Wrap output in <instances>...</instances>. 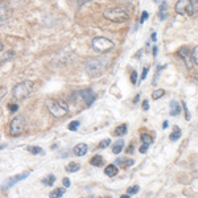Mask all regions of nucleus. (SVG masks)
<instances>
[{"mask_svg": "<svg viewBox=\"0 0 198 198\" xmlns=\"http://www.w3.org/2000/svg\"><path fill=\"white\" fill-rule=\"evenodd\" d=\"M131 82L134 85L137 82V71L136 70H132V73H131Z\"/></svg>", "mask_w": 198, "mask_h": 198, "instance_id": "cd10ccee", "label": "nucleus"}, {"mask_svg": "<svg viewBox=\"0 0 198 198\" xmlns=\"http://www.w3.org/2000/svg\"><path fill=\"white\" fill-rule=\"evenodd\" d=\"M148 147H149L148 144H144V143H143V145L140 147V152H141V153H145V152H147V149H148Z\"/></svg>", "mask_w": 198, "mask_h": 198, "instance_id": "473e14b6", "label": "nucleus"}, {"mask_svg": "<svg viewBox=\"0 0 198 198\" xmlns=\"http://www.w3.org/2000/svg\"><path fill=\"white\" fill-rule=\"evenodd\" d=\"M45 106L54 118H64L68 114V106L59 100H56V99H46Z\"/></svg>", "mask_w": 198, "mask_h": 198, "instance_id": "7ed1b4c3", "label": "nucleus"}, {"mask_svg": "<svg viewBox=\"0 0 198 198\" xmlns=\"http://www.w3.org/2000/svg\"><path fill=\"white\" fill-rule=\"evenodd\" d=\"M116 161V165H119V166H124V168H128V166H132V165L135 164L134 160H128V158H118Z\"/></svg>", "mask_w": 198, "mask_h": 198, "instance_id": "4468645a", "label": "nucleus"}, {"mask_svg": "<svg viewBox=\"0 0 198 198\" xmlns=\"http://www.w3.org/2000/svg\"><path fill=\"white\" fill-rule=\"evenodd\" d=\"M166 7H168V4H166V3H165V2H163V4L160 5V12H165Z\"/></svg>", "mask_w": 198, "mask_h": 198, "instance_id": "c9c22d12", "label": "nucleus"}, {"mask_svg": "<svg viewBox=\"0 0 198 198\" xmlns=\"http://www.w3.org/2000/svg\"><path fill=\"white\" fill-rule=\"evenodd\" d=\"M148 108H149V106H148V100L145 99V100L143 102V110H144V111H147Z\"/></svg>", "mask_w": 198, "mask_h": 198, "instance_id": "e433bc0d", "label": "nucleus"}, {"mask_svg": "<svg viewBox=\"0 0 198 198\" xmlns=\"http://www.w3.org/2000/svg\"><path fill=\"white\" fill-rule=\"evenodd\" d=\"M139 98H140V94H137L136 97H135V99H134V102H135V103H137V102H139Z\"/></svg>", "mask_w": 198, "mask_h": 198, "instance_id": "79ce46f5", "label": "nucleus"}, {"mask_svg": "<svg viewBox=\"0 0 198 198\" xmlns=\"http://www.w3.org/2000/svg\"><path fill=\"white\" fill-rule=\"evenodd\" d=\"M88 2H91V0H79L78 4H79V5H83L85 3H88Z\"/></svg>", "mask_w": 198, "mask_h": 198, "instance_id": "58836bf2", "label": "nucleus"}, {"mask_svg": "<svg viewBox=\"0 0 198 198\" xmlns=\"http://www.w3.org/2000/svg\"><path fill=\"white\" fill-rule=\"evenodd\" d=\"M66 172H69V173H75V172H78L81 169V165L78 163H74V161H70L68 165H66Z\"/></svg>", "mask_w": 198, "mask_h": 198, "instance_id": "ddd939ff", "label": "nucleus"}, {"mask_svg": "<svg viewBox=\"0 0 198 198\" xmlns=\"http://www.w3.org/2000/svg\"><path fill=\"white\" fill-rule=\"evenodd\" d=\"M111 144V140L110 139H106V140H102L100 143H99V145H98V148H100V149H103V148H107L108 145Z\"/></svg>", "mask_w": 198, "mask_h": 198, "instance_id": "393cba45", "label": "nucleus"}, {"mask_svg": "<svg viewBox=\"0 0 198 198\" xmlns=\"http://www.w3.org/2000/svg\"><path fill=\"white\" fill-rule=\"evenodd\" d=\"M178 15H189L193 16L197 12V0H178L174 7Z\"/></svg>", "mask_w": 198, "mask_h": 198, "instance_id": "39448f33", "label": "nucleus"}, {"mask_svg": "<svg viewBox=\"0 0 198 198\" xmlns=\"http://www.w3.org/2000/svg\"><path fill=\"white\" fill-rule=\"evenodd\" d=\"M164 94H165V91L163 90V88H158V90H154L153 92H152V98H153L154 100H157V99H160Z\"/></svg>", "mask_w": 198, "mask_h": 198, "instance_id": "4be33fe9", "label": "nucleus"}, {"mask_svg": "<svg viewBox=\"0 0 198 198\" xmlns=\"http://www.w3.org/2000/svg\"><path fill=\"white\" fill-rule=\"evenodd\" d=\"M42 182H44V185H46V186H52V185L56 182V176L54 174H48V176L42 180Z\"/></svg>", "mask_w": 198, "mask_h": 198, "instance_id": "6ab92c4d", "label": "nucleus"}, {"mask_svg": "<svg viewBox=\"0 0 198 198\" xmlns=\"http://www.w3.org/2000/svg\"><path fill=\"white\" fill-rule=\"evenodd\" d=\"M31 174V172H24V173H20V174H16V176H13L11 178H8V180L5 181V185L4 186L5 188H11L12 185H15L16 182H19V181H21V180H25L26 177Z\"/></svg>", "mask_w": 198, "mask_h": 198, "instance_id": "1a4fd4ad", "label": "nucleus"}, {"mask_svg": "<svg viewBox=\"0 0 198 198\" xmlns=\"http://www.w3.org/2000/svg\"><path fill=\"white\" fill-rule=\"evenodd\" d=\"M91 46L92 49H94L95 52L98 53H106L108 50H111L112 48H114V42L111 41V40L106 38V37H94L91 41Z\"/></svg>", "mask_w": 198, "mask_h": 198, "instance_id": "423d86ee", "label": "nucleus"}, {"mask_svg": "<svg viewBox=\"0 0 198 198\" xmlns=\"http://www.w3.org/2000/svg\"><path fill=\"white\" fill-rule=\"evenodd\" d=\"M2 50H3V42L0 41V52H2Z\"/></svg>", "mask_w": 198, "mask_h": 198, "instance_id": "c03bdc74", "label": "nucleus"}, {"mask_svg": "<svg viewBox=\"0 0 198 198\" xmlns=\"http://www.w3.org/2000/svg\"><path fill=\"white\" fill-rule=\"evenodd\" d=\"M158 17H160L161 20H165L166 19V15H165V12H160L158 13Z\"/></svg>", "mask_w": 198, "mask_h": 198, "instance_id": "4c0bfd02", "label": "nucleus"}, {"mask_svg": "<svg viewBox=\"0 0 198 198\" xmlns=\"http://www.w3.org/2000/svg\"><path fill=\"white\" fill-rule=\"evenodd\" d=\"M24 128H25V119L21 115H17L9 123V135L13 137H17L24 132Z\"/></svg>", "mask_w": 198, "mask_h": 198, "instance_id": "6e6552de", "label": "nucleus"}, {"mask_svg": "<svg viewBox=\"0 0 198 198\" xmlns=\"http://www.w3.org/2000/svg\"><path fill=\"white\" fill-rule=\"evenodd\" d=\"M8 107H9V111H11V112H15V111H17L19 106L17 104H9Z\"/></svg>", "mask_w": 198, "mask_h": 198, "instance_id": "2f4dec72", "label": "nucleus"}, {"mask_svg": "<svg viewBox=\"0 0 198 198\" xmlns=\"http://www.w3.org/2000/svg\"><path fill=\"white\" fill-rule=\"evenodd\" d=\"M154 2H157V0H154Z\"/></svg>", "mask_w": 198, "mask_h": 198, "instance_id": "49530a36", "label": "nucleus"}, {"mask_svg": "<svg viewBox=\"0 0 198 198\" xmlns=\"http://www.w3.org/2000/svg\"><path fill=\"white\" fill-rule=\"evenodd\" d=\"M104 68L106 65L100 58H92L90 61H87V64H86V71L91 77H97V75L102 74L104 71Z\"/></svg>", "mask_w": 198, "mask_h": 198, "instance_id": "0eeeda50", "label": "nucleus"}, {"mask_svg": "<svg viewBox=\"0 0 198 198\" xmlns=\"http://www.w3.org/2000/svg\"><path fill=\"white\" fill-rule=\"evenodd\" d=\"M78 127H79V122L78 120H73V122H70V124H69V130H70V131H77Z\"/></svg>", "mask_w": 198, "mask_h": 198, "instance_id": "a878e982", "label": "nucleus"}, {"mask_svg": "<svg viewBox=\"0 0 198 198\" xmlns=\"http://www.w3.org/2000/svg\"><path fill=\"white\" fill-rule=\"evenodd\" d=\"M163 127H164V128H166V127H168V122H164V124H163Z\"/></svg>", "mask_w": 198, "mask_h": 198, "instance_id": "37998d69", "label": "nucleus"}, {"mask_svg": "<svg viewBox=\"0 0 198 198\" xmlns=\"http://www.w3.org/2000/svg\"><path fill=\"white\" fill-rule=\"evenodd\" d=\"M169 137H170L172 141H176V140H178V139L181 137V130H180L178 125H174V127H173V130H172V134H170Z\"/></svg>", "mask_w": 198, "mask_h": 198, "instance_id": "dca6fc26", "label": "nucleus"}, {"mask_svg": "<svg viewBox=\"0 0 198 198\" xmlns=\"http://www.w3.org/2000/svg\"><path fill=\"white\" fill-rule=\"evenodd\" d=\"M103 157L100 156V154H95L94 157L91 158L90 160V164L92 165V166H102V165H103Z\"/></svg>", "mask_w": 198, "mask_h": 198, "instance_id": "f3484780", "label": "nucleus"}, {"mask_svg": "<svg viewBox=\"0 0 198 198\" xmlns=\"http://www.w3.org/2000/svg\"><path fill=\"white\" fill-rule=\"evenodd\" d=\"M26 149L31 152L32 154H42L44 153V152H42V148H40V147H28Z\"/></svg>", "mask_w": 198, "mask_h": 198, "instance_id": "5701e85b", "label": "nucleus"}, {"mask_svg": "<svg viewBox=\"0 0 198 198\" xmlns=\"http://www.w3.org/2000/svg\"><path fill=\"white\" fill-rule=\"evenodd\" d=\"M157 46H153V56H157Z\"/></svg>", "mask_w": 198, "mask_h": 198, "instance_id": "a19ab883", "label": "nucleus"}, {"mask_svg": "<svg viewBox=\"0 0 198 198\" xmlns=\"http://www.w3.org/2000/svg\"><path fill=\"white\" fill-rule=\"evenodd\" d=\"M190 57L193 59V64L197 65L198 64V46H194L193 48V52L190 53Z\"/></svg>", "mask_w": 198, "mask_h": 198, "instance_id": "412c9836", "label": "nucleus"}, {"mask_svg": "<svg viewBox=\"0 0 198 198\" xmlns=\"http://www.w3.org/2000/svg\"><path fill=\"white\" fill-rule=\"evenodd\" d=\"M123 147H124V140H122V139H119V140L112 145V152H114L115 154H119L122 151H123Z\"/></svg>", "mask_w": 198, "mask_h": 198, "instance_id": "2eb2a0df", "label": "nucleus"}, {"mask_svg": "<svg viewBox=\"0 0 198 198\" xmlns=\"http://www.w3.org/2000/svg\"><path fill=\"white\" fill-rule=\"evenodd\" d=\"M62 184H64V186L69 188L70 186V180H69V178H64V180H62Z\"/></svg>", "mask_w": 198, "mask_h": 198, "instance_id": "f704fd0d", "label": "nucleus"}, {"mask_svg": "<svg viewBox=\"0 0 198 198\" xmlns=\"http://www.w3.org/2000/svg\"><path fill=\"white\" fill-rule=\"evenodd\" d=\"M5 92H7V88L5 87H0V100H2V98L5 95Z\"/></svg>", "mask_w": 198, "mask_h": 198, "instance_id": "72a5a7b5", "label": "nucleus"}, {"mask_svg": "<svg viewBox=\"0 0 198 198\" xmlns=\"http://www.w3.org/2000/svg\"><path fill=\"white\" fill-rule=\"evenodd\" d=\"M3 148H5V144H3V145H0V149H3Z\"/></svg>", "mask_w": 198, "mask_h": 198, "instance_id": "a18cd8bd", "label": "nucleus"}, {"mask_svg": "<svg viewBox=\"0 0 198 198\" xmlns=\"http://www.w3.org/2000/svg\"><path fill=\"white\" fill-rule=\"evenodd\" d=\"M33 90H34V83L32 81H22L13 87L12 95L16 100H24L32 94Z\"/></svg>", "mask_w": 198, "mask_h": 198, "instance_id": "f03ea898", "label": "nucleus"}, {"mask_svg": "<svg viewBox=\"0 0 198 198\" xmlns=\"http://www.w3.org/2000/svg\"><path fill=\"white\" fill-rule=\"evenodd\" d=\"M139 185H135V186H131V188H128V196H134V194H136L137 191H139Z\"/></svg>", "mask_w": 198, "mask_h": 198, "instance_id": "bb28decb", "label": "nucleus"}, {"mask_svg": "<svg viewBox=\"0 0 198 198\" xmlns=\"http://www.w3.org/2000/svg\"><path fill=\"white\" fill-rule=\"evenodd\" d=\"M148 19V12L147 11H144L143 13H141V19H140V24H143V22L145 21V20Z\"/></svg>", "mask_w": 198, "mask_h": 198, "instance_id": "c756f323", "label": "nucleus"}, {"mask_svg": "<svg viewBox=\"0 0 198 198\" xmlns=\"http://www.w3.org/2000/svg\"><path fill=\"white\" fill-rule=\"evenodd\" d=\"M118 166L116 165H114V164H110V165H107L106 166V169H104V173L107 174L108 177H114V176H116L118 174Z\"/></svg>", "mask_w": 198, "mask_h": 198, "instance_id": "f8f14e48", "label": "nucleus"}, {"mask_svg": "<svg viewBox=\"0 0 198 198\" xmlns=\"http://www.w3.org/2000/svg\"><path fill=\"white\" fill-rule=\"evenodd\" d=\"M148 71H149V68H144V69H143V73H141L140 81H144V79L147 78V74H148Z\"/></svg>", "mask_w": 198, "mask_h": 198, "instance_id": "c85d7f7f", "label": "nucleus"}, {"mask_svg": "<svg viewBox=\"0 0 198 198\" xmlns=\"http://www.w3.org/2000/svg\"><path fill=\"white\" fill-rule=\"evenodd\" d=\"M125 134H127V124H122L115 128V135L116 136H123Z\"/></svg>", "mask_w": 198, "mask_h": 198, "instance_id": "a211bd4d", "label": "nucleus"}, {"mask_svg": "<svg viewBox=\"0 0 198 198\" xmlns=\"http://www.w3.org/2000/svg\"><path fill=\"white\" fill-rule=\"evenodd\" d=\"M64 194H65V189H62V188H58V189H56V190H53L50 194H49V197L50 198H59V197H64Z\"/></svg>", "mask_w": 198, "mask_h": 198, "instance_id": "aec40b11", "label": "nucleus"}, {"mask_svg": "<svg viewBox=\"0 0 198 198\" xmlns=\"http://www.w3.org/2000/svg\"><path fill=\"white\" fill-rule=\"evenodd\" d=\"M140 139H141V141H143L144 144L151 145V143H152V137H151V135H148V134H141Z\"/></svg>", "mask_w": 198, "mask_h": 198, "instance_id": "b1692460", "label": "nucleus"}, {"mask_svg": "<svg viewBox=\"0 0 198 198\" xmlns=\"http://www.w3.org/2000/svg\"><path fill=\"white\" fill-rule=\"evenodd\" d=\"M74 154L75 156H78V157H82V156H85L86 153H87V151H88V148H87V144H85V143H79L77 144L74 147Z\"/></svg>", "mask_w": 198, "mask_h": 198, "instance_id": "9d476101", "label": "nucleus"}, {"mask_svg": "<svg viewBox=\"0 0 198 198\" xmlns=\"http://www.w3.org/2000/svg\"><path fill=\"white\" fill-rule=\"evenodd\" d=\"M182 107H184V110H185V114H186V120H190V114H189V110L186 108V104L182 103Z\"/></svg>", "mask_w": 198, "mask_h": 198, "instance_id": "7c9ffc66", "label": "nucleus"}, {"mask_svg": "<svg viewBox=\"0 0 198 198\" xmlns=\"http://www.w3.org/2000/svg\"><path fill=\"white\" fill-rule=\"evenodd\" d=\"M95 99H97V94L91 88H85V90H78L73 92L70 98H69V103L74 104L75 107L85 108V107H90L94 103Z\"/></svg>", "mask_w": 198, "mask_h": 198, "instance_id": "f257e3e1", "label": "nucleus"}, {"mask_svg": "<svg viewBox=\"0 0 198 198\" xmlns=\"http://www.w3.org/2000/svg\"><path fill=\"white\" fill-rule=\"evenodd\" d=\"M169 114L172 115V116H177V115L181 114V106H180L178 102H176V100L170 102V112Z\"/></svg>", "mask_w": 198, "mask_h": 198, "instance_id": "9b49d317", "label": "nucleus"}, {"mask_svg": "<svg viewBox=\"0 0 198 198\" xmlns=\"http://www.w3.org/2000/svg\"><path fill=\"white\" fill-rule=\"evenodd\" d=\"M103 16L112 22H125L130 20V13L122 8H108L103 12Z\"/></svg>", "mask_w": 198, "mask_h": 198, "instance_id": "20e7f679", "label": "nucleus"}, {"mask_svg": "<svg viewBox=\"0 0 198 198\" xmlns=\"http://www.w3.org/2000/svg\"><path fill=\"white\" fill-rule=\"evenodd\" d=\"M157 40V36H156V33H152V41H156Z\"/></svg>", "mask_w": 198, "mask_h": 198, "instance_id": "ea45409f", "label": "nucleus"}]
</instances>
